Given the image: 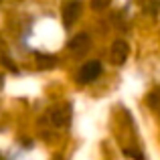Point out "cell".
Wrapping results in <instances>:
<instances>
[{
	"instance_id": "6da1fadb",
	"label": "cell",
	"mask_w": 160,
	"mask_h": 160,
	"mask_svg": "<svg viewBox=\"0 0 160 160\" xmlns=\"http://www.w3.org/2000/svg\"><path fill=\"white\" fill-rule=\"evenodd\" d=\"M102 75V63L99 61H87L85 65H81V69L77 71V81L79 83H91Z\"/></svg>"
},
{
	"instance_id": "7a4b0ae2",
	"label": "cell",
	"mask_w": 160,
	"mask_h": 160,
	"mask_svg": "<svg viewBox=\"0 0 160 160\" xmlns=\"http://www.w3.org/2000/svg\"><path fill=\"white\" fill-rule=\"evenodd\" d=\"M128 55H130V45L126 41H122V39L113 41L112 49H109V59H112L113 65H124Z\"/></svg>"
},
{
	"instance_id": "3957f363",
	"label": "cell",
	"mask_w": 160,
	"mask_h": 160,
	"mask_svg": "<svg viewBox=\"0 0 160 160\" xmlns=\"http://www.w3.org/2000/svg\"><path fill=\"white\" fill-rule=\"evenodd\" d=\"M61 14H63V22H65V27H71V24L79 18V14H81V2H79V0H69V2L63 6Z\"/></svg>"
},
{
	"instance_id": "277c9868",
	"label": "cell",
	"mask_w": 160,
	"mask_h": 160,
	"mask_svg": "<svg viewBox=\"0 0 160 160\" xmlns=\"http://www.w3.org/2000/svg\"><path fill=\"white\" fill-rule=\"evenodd\" d=\"M89 47H91V39L85 32H79V35H75L73 39L69 41V49H71V53H75V55H85L89 51Z\"/></svg>"
},
{
	"instance_id": "5b68a950",
	"label": "cell",
	"mask_w": 160,
	"mask_h": 160,
	"mask_svg": "<svg viewBox=\"0 0 160 160\" xmlns=\"http://www.w3.org/2000/svg\"><path fill=\"white\" fill-rule=\"evenodd\" d=\"M49 118H51V122L55 126H67L69 124V120H71V109L69 108H55L51 109V113H49Z\"/></svg>"
},
{
	"instance_id": "8992f818",
	"label": "cell",
	"mask_w": 160,
	"mask_h": 160,
	"mask_svg": "<svg viewBox=\"0 0 160 160\" xmlns=\"http://www.w3.org/2000/svg\"><path fill=\"white\" fill-rule=\"evenodd\" d=\"M37 59H39L41 69H51V67H55V63H57V59L53 55H37Z\"/></svg>"
},
{
	"instance_id": "52a82bcc",
	"label": "cell",
	"mask_w": 160,
	"mask_h": 160,
	"mask_svg": "<svg viewBox=\"0 0 160 160\" xmlns=\"http://www.w3.org/2000/svg\"><path fill=\"white\" fill-rule=\"evenodd\" d=\"M148 103L152 106L156 112H160V89H154L152 93H150V98H148Z\"/></svg>"
},
{
	"instance_id": "ba28073f",
	"label": "cell",
	"mask_w": 160,
	"mask_h": 160,
	"mask_svg": "<svg viewBox=\"0 0 160 160\" xmlns=\"http://www.w3.org/2000/svg\"><path fill=\"white\" fill-rule=\"evenodd\" d=\"M124 154L134 160H144V156H142V152H138V150H132V148H124Z\"/></svg>"
},
{
	"instance_id": "9c48e42d",
	"label": "cell",
	"mask_w": 160,
	"mask_h": 160,
	"mask_svg": "<svg viewBox=\"0 0 160 160\" xmlns=\"http://www.w3.org/2000/svg\"><path fill=\"white\" fill-rule=\"evenodd\" d=\"M108 4H109V0H91V8H95V10H102Z\"/></svg>"
}]
</instances>
